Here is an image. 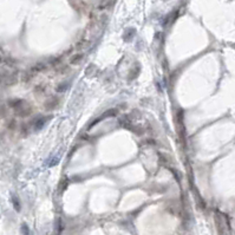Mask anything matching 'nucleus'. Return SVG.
I'll return each instance as SVG.
<instances>
[{
	"instance_id": "1",
	"label": "nucleus",
	"mask_w": 235,
	"mask_h": 235,
	"mask_svg": "<svg viewBox=\"0 0 235 235\" xmlns=\"http://www.w3.org/2000/svg\"><path fill=\"white\" fill-rule=\"evenodd\" d=\"M12 106L14 109V111L20 116H27L31 114V108L25 103V102L18 100V102H15L14 104H12Z\"/></svg>"
}]
</instances>
